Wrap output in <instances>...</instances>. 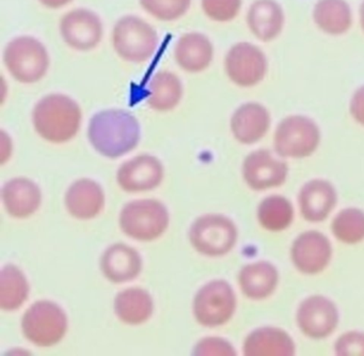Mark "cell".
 Returning <instances> with one entry per match:
<instances>
[{"label":"cell","mask_w":364,"mask_h":356,"mask_svg":"<svg viewBox=\"0 0 364 356\" xmlns=\"http://www.w3.org/2000/svg\"><path fill=\"white\" fill-rule=\"evenodd\" d=\"M89 140L104 157L117 159L136 148L139 123L133 115L120 110H104L91 119Z\"/></svg>","instance_id":"cell-1"},{"label":"cell","mask_w":364,"mask_h":356,"mask_svg":"<svg viewBox=\"0 0 364 356\" xmlns=\"http://www.w3.org/2000/svg\"><path fill=\"white\" fill-rule=\"evenodd\" d=\"M33 117L36 130L44 140L60 144L76 135L82 112L77 103L69 97L50 95L37 104Z\"/></svg>","instance_id":"cell-2"},{"label":"cell","mask_w":364,"mask_h":356,"mask_svg":"<svg viewBox=\"0 0 364 356\" xmlns=\"http://www.w3.org/2000/svg\"><path fill=\"white\" fill-rule=\"evenodd\" d=\"M4 61L14 78L25 84L41 80L50 65L46 48L31 37L12 40L6 48Z\"/></svg>","instance_id":"cell-3"},{"label":"cell","mask_w":364,"mask_h":356,"mask_svg":"<svg viewBox=\"0 0 364 356\" xmlns=\"http://www.w3.org/2000/svg\"><path fill=\"white\" fill-rule=\"evenodd\" d=\"M169 214L156 200H137L121 212L120 225L127 236L139 241H152L167 229Z\"/></svg>","instance_id":"cell-4"},{"label":"cell","mask_w":364,"mask_h":356,"mask_svg":"<svg viewBox=\"0 0 364 356\" xmlns=\"http://www.w3.org/2000/svg\"><path fill=\"white\" fill-rule=\"evenodd\" d=\"M156 31L141 19L125 16L114 29V46L119 56L127 61L142 63L156 51Z\"/></svg>","instance_id":"cell-5"},{"label":"cell","mask_w":364,"mask_h":356,"mask_svg":"<svg viewBox=\"0 0 364 356\" xmlns=\"http://www.w3.org/2000/svg\"><path fill=\"white\" fill-rule=\"evenodd\" d=\"M25 336L40 347L56 345L67 332L68 320L65 311L48 300L33 304L23 318Z\"/></svg>","instance_id":"cell-6"},{"label":"cell","mask_w":364,"mask_h":356,"mask_svg":"<svg viewBox=\"0 0 364 356\" xmlns=\"http://www.w3.org/2000/svg\"><path fill=\"white\" fill-rule=\"evenodd\" d=\"M321 140L318 127L311 119L291 116L281 121L274 133V150L282 157H309Z\"/></svg>","instance_id":"cell-7"},{"label":"cell","mask_w":364,"mask_h":356,"mask_svg":"<svg viewBox=\"0 0 364 356\" xmlns=\"http://www.w3.org/2000/svg\"><path fill=\"white\" fill-rule=\"evenodd\" d=\"M237 238L235 226L221 215H205L191 226V241L203 255L217 257L229 253Z\"/></svg>","instance_id":"cell-8"},{"label":"cell","mask_w":364,"mask_h":356,"mask_svg":"<svg viewBox=\"0 0 364 356\" xmlns=\"http://www.w3.org/2000/svg\"><path fill=\"white\" fill-rule=\"evenodd\" d=\"M235 306V295L231 286L225 281H215L198 292L193 302V313L202 325L214 328L229 321Z\"/></svg>","instance_id":"cell-9"},{"label":"cell","mask_w":364,"mask_h":356,"mask_svg":"<svg viewBox=\"0 0 364 356\" xmlns=\"http://www.w3.org/2000/svg\"><path fill=\"white\" fill-rule=\"evenodd\" d=\"M267 70V61L261 50L252 44H236L225 57V71L232 82L240 87L259 84Z\"/></svg>","instance_id":"cell-10"},{"label":"cell","mask_w":364,"mask_h":356,"mask_svg":"<svg viewBox=\"0 0 364 356\" xmlns=\"http://www.w3.org/2000/svg\"><path fill=\"white\" fill-rule=\"evenodd\" d=\"M338 321L336 305L323 296H311L298 309V325L304 334L312 338H323L331 334Z\"/></svg>","instance_id":"cell-11"},{"label":"cell","mask_w":364,"mask_h":356,"mask_svg":"<svg viewBox=\"0 0 364 356\" xmlns=\"http://www.w3.org/2000/svg\"><path fill=\"white\" fill-rule=\"evenodd\" d=\"M242 174L247 184L255 191L280 187L287 180V165L267 150H257L246 157Z\"/></svg>","instance_id":"cell-12"},{"label":"cell","mask_w":364,"mask_h":356,"mask_svg":"<svg viewBox=\"0 0 364 356\" xmlns=\"http://www.w3.org/2000/svg\"><path fill=\"white\" fill-rule=\"evenodd\" d=\"M61 35L71 48L89 51L100 43L103 27L99 16L86 9L74 10L61 21Z\"/></svg>","instance_id":"cell-13"},{"label":"cell","mask_w":364,"mask_h":356,"mask_svg":"<svg viewBox=\"0 0 364 356\" xmlns=\"http://www.w3.org/2000/svg\"><path fill=\"white\" fill-rule=\"evenodd\" d=\"M331 246L323 234L308 231L298 236L291 248V259L300 272L316 274L329 263Z\"/></svg>","instance_id":"cell-14"},{"label":"cell","mask_w":364,"mask_h":356,"mask_svg":"<svg viewBox=\"0 0 364 356\" xmlns=\"http://www.w3.org/2000/svg\"><path fill=\"white\" fill-rule=\"evenodd\" d=\"M163 177L164 168L156 157L140 155L123 164L117 179L124 191L144 192L159 187Z\"/></svg>","instance_id":"cell-15"},{"label":"cell","mask_w":364,"mask_h":356,"mask_svg":"<svg viewBox=\"0 0 364 356\" xmlns=\"http://www.w3.org/2000/svg\"><path fill=\"white\" fill-rule=\"evenodd\" d=\"M270 125L267 110L257 103H247L240 106L231 120L234 136L242 144L250 145L259 142Z\"/></svg>","instance_id":"cell-16"},{"label":"cell","mask_w":364,"mask_h":356,"mask_svg":"<svg viewBox=\"0 0 364 356\" xmlns=\"http://www.w3.org/2000/svg\"><path fill=\"white\" fill-rule=\"evenodd\" d=\"M251 33L263 42L276 39L284 26L282 8L274 0H257L247 14Z\"/></svg>","instance_id":"cell-17"},{"label":"cell","mask_w":364,"mask_h":356,"mask_svg":"<svg viewBox=\"0 0 364 356\" xmlns=\"http://www.w3.org/2000/svg\"><path fill=\"white\" fill-rule=\"evenodd\" d=\"M336 204V189L327 181H310L300 191V211L306 221L313 223L323 221Z\"/></svg>","instance_id":"cell-18"},{"label":"cell","mask_w":364,"mask_h":356,"mask_svg":"<svg viewBox=\"0 0 364 356\" xmlns=\"http://www.w3.org/2000/svg\"><path fill=\"white\" fill-rule=\"evenodd\" d=\"M6 210L18 219L31 216L41 204V192L33 181L25 178L12 179L3 187Z\"/></svg>","instance_id":"cell-19"},{"label":"cell","mask_w":364,"mask_h":356,"mask_svg":"<svg viewBox=\"0 0 364 356\" xmlns=\"http://www.w3.org/2000/svg\"><path fill=\"white\" fill-rule=\"evenodd\" d=\"M68 210L80 219H93L104 206V193L95 181L82 179L76 181L68 189L65 196Z\"/></svg>","instance_id":"cell-20"},{"label":"cell","mask_w":364,"mask_h":356,"mask_svg":"<svg viewBox=\"0 0 364 356\" xmlns=\"http://www.w3.org/2000/svg\"><path fill=\"white\" fill-rule=\"evenodd\" d=\"M141 266L139 253L124 244L112 245L102 257V271L109 281L117 283L136 278Z\"/></svg>","instance_id":"cell-21"},{"label":"cell","mask_w":364,"mask_h":356,"mask_svg":"<svg viewBox=\"0 0 364 356\" xmlns=\"http://www.w3.org/2000/svg\"><path fill=\"white\" fill-rule=\"evenodd\" d=\"M244 353L248 356H291L295 354V345L284 330L263 328L247 337Z\"/></svg>","instance_id":"cell-22"},{"label":"cell","mask_w":364,"mask_h":356,"mask_svg":"<svg viewBox=\"0 0 364 356\" xmlns=\"http://www.w3.org/2000/svg\"><path fill=\"white\" fill-rule=\"evenodd\" d=\"M176 63L188 72H200L208 67L213 59L210 40L201 33H186L176 46Z\"/></svg>","instance_id":"cell-23"},{"label":"cell","mask_w":364,"mask_h":356,"mask_svg":"<svg viewBox=\"0 0 364 356\" xmlns=\"http://www.w3.org/2000/svg\"><path fill=\"white\" fill-rule=\"evenodd\" d=\"M313 20L323 33L341 36L350 28L353 16L345 0H318L313 10Z\"/></svg>","instance_id":"cell-24"},{"label":"cell","mask_w":364,"mask_h":356,"mask_svg":"<svg viewBox=\"0 0 364 356\" xmlns=\"http://www.w3.org/2000/svg\"><path fill=\"white\" fill-rule=\"evenodd\" d=\"M240 283L242 292L252 300L267 298L276 289L278 272L268 262L249 264L240 274Z\"/></svg>","instance_id":"cell-25"},{"label":"cell","mask_w":364,"mask_h":356,"mask_svg":"<svg viewBox=\"0 0 364 356\" xmlns=\"http://www.w3.org/2000/svg\"><path fill=\"white\" fill-rule=\"evenodd\" d=\"M114 309L118 317L125 323L137 325L152 315V298L144 290L131 288L117 295Z\"/></svg>","instance_id":"cell-26"},{"label":"cell","mask_w":364,"mask_h":356,"mask_svg":"<svg viewBox=\"0 0 364 356\" xmlns=\"http://www.w3.org/2000/svg\"><path fill=\"white\" fill-rule=\"evenodd\" d=\"M182 98V85L174 74L159 72L149 85L148 103L151 108L167 112L178 105Z\"/></svg>","instance_id":"cell-27"},{"label":"cell","mask_w":364,"mask_h":356,"mask_svg":"<svg viewBox=\"0 0 364 356\" xmlns=\"http://www.w3.org/2000/svg\"><path fill=\"white\" fill-rule=\"evenodd\" d=\"M28 283L24 274L14 266H7L0 274V307L14 310L22 306L28 296Z\"/></svg>","instance_id":"cell-28"},{"label":"cell","mask_w":364,"mask_h":356,"mask_svg":"<svg viewBox=\"0 0 364 356\" xmlns=\"http://www.w3.org/2000/svg\"><path fill=\"white\" fill-rule=\"evenodd\" d=\"M259 223L270 231H281L293 221V206L281 196H272L261 202L257 211Z\"/></svg>","instance_id":"cell-29"},{"label":"cell","mask_w":364,"mask_h":356,"mask_svg":"<svg viewBox=\"0 0 364 356\" xmlns=\"http://www.w3.org/2000/svg\"><path fill=\"white\" fill-rule=\"evenodd\" d=\"M334 236L344 243L355 244L364 239V213L358 209L343 210L332 224Z\"/></svg>","instance_id":"cell-30"},{"label":"cell","mask_w":364,"mask_h":356,"mask_svg":"<svg viewBox=\"0 0 364 356\" xmlns=\"http://www.w3.org/2000/svg\"><path fill=\"white\" fill-rule=\"evenodd\" d=\"M191 0H140L144 10L161 21L178 20L186 14Z\"/></svg>","instance_id":"cell-31"},{"label":"cell","mask_w":364,"mask_h":356,"mask_svg":"<svg viewBox=\"0 0 364 356\" xmlns=\"http://www.w3.org/2000/svg\"><path fill=\"white\" fill-rule=\"evenodd\" d=\"M242 7V0H202V8L208 18L217 22L233 20Z\"/></svg>","instance_id":"cell-32"},{"label":"cell","mask_w":364,"mask_h":356,"mask_svg":"<svg viewBox=\"0 0 364 356\" xmlns=\"http://www.w3.org/2000/svg\"><path fill=\"white\" fill-rule=\"evenodd\" d=\"M336 353L338 355H364V334L351 332L343 335L336 341Z\"/></svg>","instance_id":"cell-33"},{"label":"cell","mask_w":364,"mask_h":356,"mask_svg":"<svg viewBox=\"0 0 364 356\" xmlns=\"http://www.w3.org/2000/svg\"><path fill=\"white\" fill-rule=\"evenodd\" d=\"M196 355H235V350L220 338H205L195 347Z\"/></svg>","instance_id":"cell-34"},{"label":"cell","mask_w":364,"mask_h":356,"mask_svg":"<svg viewBox=\"0 0 364 356\" xmlns=\"http://www.w3.org/2000/svg\"><path fill=\"white\" fill-rule=\"evenodd\" d=\"M350 112L360 125H364V86L358 89L350 102Z\"/></svg>","instance_id":"cell-35"},{"label":"cell","mask_w":364,"mask_h":356,"mask_svg":"<svg viewBox=\"0 0 364 356\" xmlns=\"http://www.w3.org/2000/svg\"><path fill=\"white\" fill-rule=\"evenodd\" d=\"M71 0H40V3L43 4L46 7L57 9V8L63 7L68 5Z\"/></svg>","instance_id":"cell-36"},{"label":"cell","mask_w":364,"mask_h":356,"mask_svg":"<svg viewBox=\"0 0 364 356\" xmlns=\"http://www.w3.org/2000/svg\"><path fill=\"white\" fill-rule=\"evenodd\" d=\"M360 24H361L362 31H364V1L360 8Z\"/></svg>","instance_id":"cell-37"}]
</instances>
